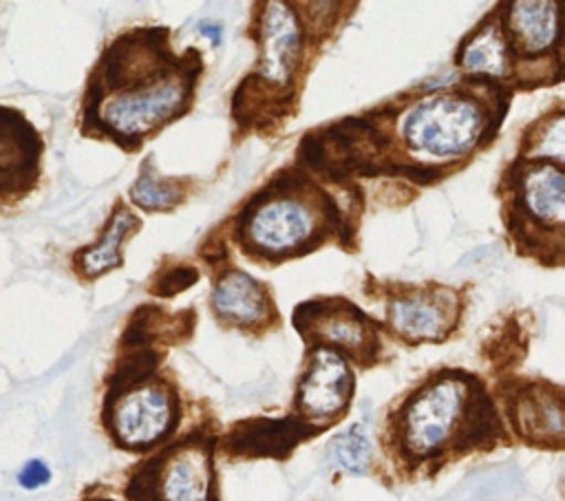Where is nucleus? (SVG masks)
I'll return each instance as SVG.
<instances>
[{"label": "nucleus", "mask_w": 565, "mask_h": 501, "mask_svg": "<svg viewBox=\"0 0 565 501\" xmlns=\"http://www.w3.org/2000/svg\"><path fill=\"white\" fill-rule=\"evenodd\" d=\"M247 35L256 62L234 93V119L249 130H265L296 110L305 66L318 49V31L296 2H260Z\"/></svg>", "instance_id": "5"}, {"label": "nucleus", "mask_w": 565, "mask_h": 501, "mask_svg": "<svg viewBox=\"0 0 565 501\" xmlns=\"http://www.w3.org/2000/svg\"><path fill=\"white\" fill-rule=\"evenodd\" d=\"M497 194L514 247L543 265L558 267L565 243L563 163L514 157L499 181Z\"/></svg>", "instance_id": "6"}, {"label": "nucleus", "mask_w": 565, "mask_h": 501, "mask_svg": "<svg viewBox=\"0 0 565 501\" xmlns=\"http://www.w3.org/2000/svg\"><path fill=\"white\" fill-rule=\"evenodd\" d=\"M497 430L499 419L488 393L461 371L435 373L391 417L393 446L411 466L470 450Z\"/></svg>", "instance_id": "4"}, {"label": "nucleus", "mask_w": 565, "mask_h": 501, "mask_svg": "<svg viewBox=\"0 0 565 501\" xmlns=\"http://www.w3.org/2000/svg\"><path fill=\"white\" fill-rule=\"evenodd\" d=\"M49 479H51V470H49V466H46L44 461H40V459L26 461V463L20 468V472H18V483H20L22 488H26V490H35V488L44 486Z\"/></svg>", "instance_id": "21"}, {"label": "nucleus", "mask_w": 565, "mask_h": 501, "mask_svg": "<svg viewBox=\"0 0 565 501\" xmlns=\"http://www.w3.org/2000/svg\"><path fill=\"white\" fill-rule=\"evenodd\" d=\"M139 230H141L139 216L128 205L117 201L99 238L90 245L79 247L73 254L75 274L86 280H95L102 274H106L115 267H121L124 265L121 247H124L126 238H130Z\"/></svg>", "instance_id": "17"}, {"label": "nucleus", "mask_w": 565, "mask_h": 501, "mask_svg": "<svg viewBox=\"0 0 565 501\" xmlns=\"http://www.w3.org/2000/svg\"><path fill=\"white\" fill-rule=\"evenodd\" d=\"M510 95V88L475 77L408 93L320 132L316 168L333 181L399 174L430 183L459 170L497 137Z\"/></svg>", "instance_id": "1"}, {"label": "nucleus", "mask_w": 565, "mask_h": 501, "mask_svg": "<svg viewBox=\"0 0 565 501\" xmlns=\"http://www.w3.org/2000/svg\"><path fill=\"white\" fill-rule=\"evenodd\" d=\"M331 455L340 468L351 475H364L371 468V441L360 426H351L331 439Z\"/></svg>", "instance_id": "20"}, {"label": "nucleus", "mask_w": 565, "mask_h": 501, "mask_svg": "<svg viewBox=\"0 0 565 501\" xmlns=\"http://www.w3.org/2000/svg\"><path fill=\"white\" fill-rule=\"evenodd\" d=\"M95 501H108V499H95Z\"/></svg>", "instance_id": "22"}, {"label": "nucleus", "mask_w": 565, "mask_h": 501, "mask_svg": "<svg viewBox=\"0 0 565 501\" xmlns=\"http://www.w3.org/2000/svg\"><path fill=\"white\" fill-rule=\"evenodd\" d=\"M232 238L254 263L278 265L335 238L351 241V225L335 196L309 170H282L238 210Z\"/></svg>", "instance_id": "3"}, {"label": "nucleus", "mask_w": 565, "mask_h": 501, "mask_svg": "<svg viewBox=\"0 0 565 501\" xmlns=\"http://www.w3.org/2000/svg\"><path fill=\"white\" fill-rule=\"evenodd\" d=\"M501 24L512 62V84L521 88L556 84L563 77L556 4L501 2Z\"/></svg>", "instance_id": "7"}, {"label": "nucleus", "mask_w": 565, "mask_h": 501, "mask_svg": "<svg viewBox=\"0 0 565 501\" xmlns=\"http://www.w3.org/2000/svg\"><path fill=\"white\" fill-rule=\"evenodd\" d=\"M455 64L466 77L486 79L510 88L512 62L501 24V4L488 11L481 22L463 35L455 53Z\"/></svg>", "instance_id": "16"}, {"label": "nucleus", "mask_w": 565, "mask_h": 501, "mask_svg": "<svg viewBox=\"0 0 565 501\" xmlns=\"http://www.w3.org/2000/svg\"><path fill=\"white\" fill-rule=\"evenodd\" d=\"M132 501H214L212 441L190 435L150 459L130 479Z\"/></svg>", "instance_id": "8"}, {"label": "nucleus", "mask_w": 565, "mask_h": 501, "mask_svg": "<svg viewBox=\"0 0 565 501\" xmlns=\"http://www.w3.org/2000/svg\"><path fill=\"white\" fill-rule=\"evenodd\" d=\"M514 433L534 446H563V393L545 382L516 388L508 402Z\"/></svg>", "instance_id": "15"}, {"label": "nucleus", "mask_w": 565, "mask_h": 501, "mask_svg": "<svg viewBox=\"0 0 565 501\" xmlns=\"http://www.w3.org/2000/svg\"><path fill=\"white\" fill-rule=\"evenodd\" d=\"M463 300L452 287L397 285L386 294V327L408 344L441 342L461 320Z\"/></svg>", "instance_id": "11"}, {"label": "nucleus", "mask_w": 565, "mask_h": 501, "mask_svg": "<svg viewBox=\"0 0 565 501\" xmlns=\"http://www.w3.org/2000/svg\"><path fill=\"white\" fill-rule=\"evenodd\" d=\"M563 106L556 104L554 113L543 115L532 126H527V132L521 139V148L516 157L523 159H547L563 163Z\"/></svg>", "instance_id": "19"}, {"label": "nucleus", "mask_w": 565, "mask_h": 501, "mask_svg": "<svg viewBox=\"0 0 565 501\" xmlns=\"http://www.w3.org/2000/svg\"><path fill=\"white\" fill-rule=\"evenodd\" d=\"M294 324L309 349H333L362 366L373 364L382 351L377 322L342 296H322L298 305Z\"/></svg>", "instance_id": "10"}, {"label": "nucleus", "mask_w": 565, "mask_h": 501, "mask_svg": "<svg viewBox=\"0 0 565 501\" xmlns=\"http://www.w3.org/2000/svg\"><path fill=\"white\" fill-rule=\"evenodd\" d=\"M210 307L221 324L243 331H263L278 320L269 287L232 265L214 276Z\"/></svg>", "instance_id": "14"}, {"label": "nucleus", "mask_w": 565, "mask_h": 501, "mask_svg": "<svg viewBox=\"0 0 565 501\" xmlns=\"http://www.w3.org/2000/svg\"><path fill=\"white\" fill-rule=\"evenodd\" d=\"M194 46L177 51L168 26H132L115 35L86 79L79 130L139 150L194 104L203 75Z\"/></svg>", "instance_id": "2"}, {"label": "nucleus", "mask_w": 565, "mask_h": 501, "mask_svg": "<svg viewBox=\"0 0 565 501\" xmlns=\"http://www.w3.org/2000/svg\"><path fill=\"white\" fill-rule=\"evenodd\" d=\"M353 391L355 377L347 358L333 349L313 347L294 404L305 422H331L347 411Z\"/></svg>", "instance_id": "12"}, {"label": "nucleus", "mask_w": 565, "mask_h": 501, "mask_svg": "<svg viewBox=\"0 0 565 501\" xmlns=\"http://www.w3.org/2000/svg\"><path fill=\"white\" fill-rule=\"evenodd\" d=\"M104 422L121 448L146 450L172 433L179 422V402L163 380L143 375L115 386Z\"/></svg>", "instance_id": "9"}, {"label": "nucleus", "mask_w": 565, "mask_h": 501, "mask_svg": "<svg viewBox=\"0 0 565 501\" xmlns=\"http://www.w3.org/2000/svg\"><path fill=\"white\" fill-rule=\"evenodd\" d=\"M190 194V179L185 177H166L152 168V157L139 168L135 183L128 190L130 201L143 212H168L181 205Z\"/></svg>", "instance_id": "18"}, {"label": "nucleus", "mask_w": 565, "mask_h": 501, "mask_svg": "<svg viewBox=\"0 0 565 501\" xmlns=\"http://www.w3.org/2000/svg\"><path fill=\"white\" fill-rule=\"evenodd\" d=\"M42 152L35 126L18 108L0 104V205L18 203L38 185Z\"/></svg>", "instance_id": "13"}]
</instances>
